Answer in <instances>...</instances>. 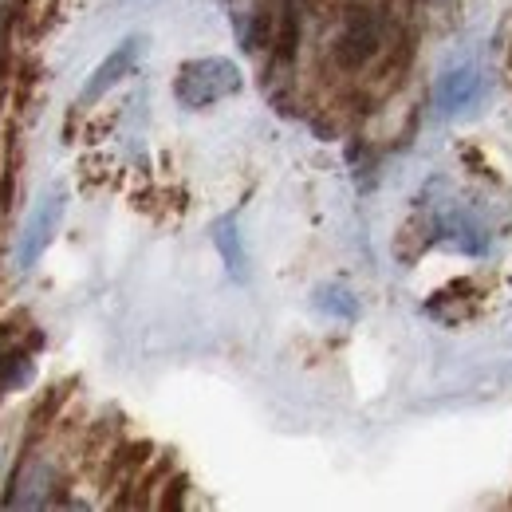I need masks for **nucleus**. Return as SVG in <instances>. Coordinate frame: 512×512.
Listing matches in <instances>:
<instances>
[{
	"instance_id": "nucleus-1",
	"label": "nucleus",
	"mask_w": 512,
	"mask_h": 512,
	"mask_svg": "<svg viewBox=\"0 0 512 512\" xmlns=\"http://www.w3.org/2000/svg\"><path fill=\"white\" fill-rule=\"evenodd\" d=\"M245 87L241 67L225 56H201V60H186L174 75V99L186 111H205L217 107L221 99H233Z\"/></svg>"
},
{
	"instance_id": "nucleus-2",
	"label": "nucleus",
	"mask_w": 512,
	"mask_h": 512,
	"mask_svg": "<svg viewBox=\"0 0 512 512\" xmlns=\"http://www.w3.org/2000/svg\"><path fill=\"white\" fill-rule=\"evenodd\" d=\"M67 213V190L64 186H52L36 197V205L28 209L24 217V229L16 237V272H32L40 264V256L48 253V245L56 241L60 233V221Z\"/></svg>"
},
{
	"instance_id": "nucleus-3",
	"label": "nucleus",
	"mask_w": 512,
	"mask_h": 512,
	"mask_svg": "<svg viewBox=\"0 0 512 512\" xmlns=\"http://www.w3.org/2000/svg\"><path fill=\"white\" fill-rule=\"evenodd\" d=\"M485 95H489V75L473 64L449 67L446 75L438 79V87H434V103H438V111L446 119L477 111L485 103Z\"/></svg>"
},
{
	"instance_id": "nucleus-4",
	"label": "nucleus",
	"mask_w": 512,
	"mask_h": 512,
	"mask_svg": "<svg viewBox=\"0 0 512 512\" xmlns=\"http://www.w3.org/2000/svg\"><path fill=\"white\" fill-rule=\"evenodd\" d=\"M379 40H383L379 36V16L367 12V8H351L339 36H335V60H339V67L355 71L379 52Z\"/></svg>"
},
{
	"instance_id": "nucleus-5",
	"label": "nucleus",
	"mask_w": 512,
	"mask_h": 512,
	"mask_svg": "<svg viewBox=\"0 0 512 512\" xmlns=\"http://www.w3.org/2000/svg\"><path fill=\"white\" fill-rule=\"evenodd\" d=\"M142 48H146V36H127V40H123V44H119L103 64L91 71V79H87V83H83V91H79V107H95L111 87H119L130 71L138 67Z\"/></svg>"
},
{
	"instance_id": "nucleus-6",
	"label": "nucleus",
	"mask_w": 512,
	"mask_h": 512,
	"mask_svg": "<svg viewBox=\"0 0 512 512\" xmlns=\"http://www.w3.org/2000/svg\"><path fill=\"white\" fill-rule=\"evenodd\" d=\"M213 245H217V253H221L233 280H245L249 276V256L241 249V233H237V217L233 213H225V217L213 221Z\"/></svg>"
},
{
	"instance_id": "nucleus-7",
	"label": "nucleus",
	"mask_w": 512,
	"mask_h": 512,
	"mask_svg": "<svg viewBox=\"0 0 512 512\" xmlns=\"http://www.w3.org/2000/svg\"><path fill=\"white\" fill-rule=\"evenodd\" d=\"M312 304H316V312L323 316H331V320H359V300H355V292H347L343 284H320L316 292H312Z\"/></svg>"
},
{
	"instance_id": "nucleus-8",
	"label": "nucleus",
	"mask_w": 512,
	"mask_h": 512,
	"mask_svg": "<svg viewBox=\"0 0 512 512\" xmlns=\"http://www.w3.org/2000/svg\"><path fill=\"white\" fill-rule=\"evenodd\" d=\"M32 375H36V367L24 351H12L0 359V390H20V386L32 383Z\"/></svg>"
}]
</instances>
